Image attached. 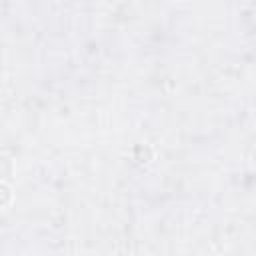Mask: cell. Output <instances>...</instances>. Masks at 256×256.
<instances>
[{
  "instance_id": "cell-2",
  "label": "cell",
  "mask_w": 256,
  "mask_h": 256,
  "mask_svg": "<svg viewBox=\"0 0 256 256\" xmlns=\"http://www.w3.org/2000/svg\"><path fill=\"white\" fill-rule=\"evenodd\" d=\"M12 200V190L0 180V206H6Z\"/></svg>"
},
{
  "instance_id": "cell-1",
  "label": "cell",
  "mask_w": 256,
  "mask_h": 256,
  "mask_svg": "<svg viewBox=\"0 0 256 256\" xmlns=\"http://www.w3.org/2000/svg\"><path fill=\"white\" fill-rule=\"evenodd\" d=\"M14 172V162L10 156L0 154V180H8Z\"/></svg>"
}]
</instances>
